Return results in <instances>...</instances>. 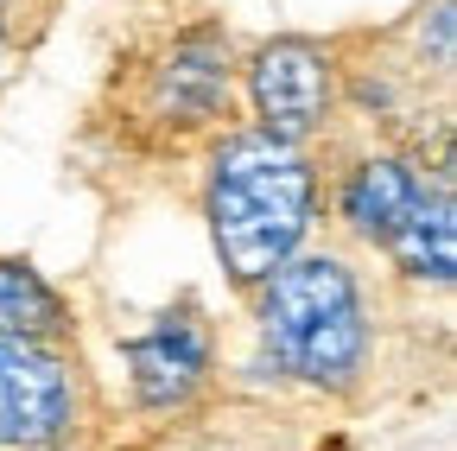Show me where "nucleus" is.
<instances>
[{
    "label": "nucleus",
    "instance_id": "4",
    "mask_svg": "<svg viewBox=\"0 0 457 451\" xmlns=\"http://www.w3.org/2000/svg\"><path fill=\"white\" fill-rule=\"evenodd\" d=\"M330 210L362 248H375L400 280L445 293L457 273V197L451 159L420 146H369L330 179Z\"/></svg>",
    "mask_w": 457,
    "mask_h": 451
},
{
    "label": "nucleus",
    "instance_id": "6",
    "mask_svg": "<svg viewBox=\"0 0 457 451\" xmlns=\"http://www.w3.org/2000/svg\"><path fill=\"white\" fill-rule=\"evenodd\" d=\"M89 413V375L77 344H26L0 337V451L71 445Z\"/></svg>",
    "mask_w": 457,
    "mask_h": 451
},
{
    "label": "nucleus",
    "instance_id": "10",
    "mask_svg": "<svg viewBox=\"0 0 457 451\" xmlns=\"http://www.w3.org/2000/svg\"><path fill=\"white\" fill-rule=\"evenodd\" d=\"M51 451H89V445H77V438H71V445H51Z\"/></svg>",
    "mask_w": 457,
    "mask_h": 451
},
{
    "label": "nucleus",
    "instance_id": "1",
    "mask_svg": "<svg viewBox=\"0 0 457 451\" xmlns=\"http://www.w3.org/2000/svg\"><path fill=\"white\" fill-rule=\"evenodd\" d=\"M236 71L242 38L222 13H197L179 26H159L153 38L128 45L108 64L102 96L89 108V134H102L114 153H191L236 128Z\"/></svg>",
    "mask_w": 457,
    "mask_h": 451
},
{
    "label": "nucleus",
    "instance_id": "5",
    "mask_svg": "<svg viewBox=\"0 0 457 451\" xmlns=\"http://www.w3.org/2000/svg\"><path fill=\"white\" fill-rule=\"evenodd\" d=\"M236 96L248 108V128L312 146L318 134L337 128L343 115V64H337V38L318 32H273L242 45V71Z\"/></svg>",
    "mask_w": 457,
    "mask_h": 451
},
{
    "label": "nucleus",
    "instance_id": "3",
    "mask_svg": "<svg viewBox=\"0 0 457 451\" xmlns=\"http://www.w3.org/2000/svg\"><path fill=\"white\" fill-rule=\"evenodd\" d=\"M261 356L279 381L312 388L324 401H350L375 369V312L356 261L343 248H299L273 280L248 293Z\"/></svg>",
    "mask_w": 457,
    "mask_h": 451
},
{
    "label": "nucleus",
    "instance_id": "8",
    "mask_svg": "<svg viewBox=\"0 0 457 451\" xmlns=\"http://www.w3.org/2000/svg\"><path fill=\"white\" fill-rule=\"evenodd\" d=\"M0 337H26V344H77L71 299L57 293L32 261H20V255H0Z\"/></svg>",
    "mask_w": 457,
    "mask_h": 451
},
{
    "label": "nucleus",
    "instance_id": "7",
    "mask_svg": "<svg viewBox=\"0 0 457 451\" xmlns=\"http://www.w3.org/2000/svg\"><path fill=\"white\" fill-rule=\"evenodd\" d=\"M121 369L140 413H159V420L191 413L216 381V324L204 299L185 293L179 305L153 312L134 337H121Z\"/></svg>",
    "mask_w": 457,
    "mask_h": 451
},
{
    "label": "nucleus",
    "instance_id": "9",
    "mask_svg": "<svg viewBox=\"0 0 457 451\" xmlns=\"http://www.w3.org/2000/svg\"><path fill=\"white\" fill-rule=\"evenodd\" d=\"M51 7L57 0H0V89L20 71V58L38 45V32L51 26Z\"/></svg>",
    "mask_w": 457,
    "mask_h": 451
},
{
    "label": "nucleus",
    "instance_id": "2",
    "mask_svg": "<svg viewBox=\"0 0 457 451\" xmlns=\"http://www.w3.org/2000/svg\"><path fill=\"white\" fill-rule=\"evenodd\" d=\"M324 197L318 153L261 128H228L204 153V222L236 293H254L312 242Z\"/></svg>",
    "mask_w": 457,
    "mask_h": 451
}]
</instances>
